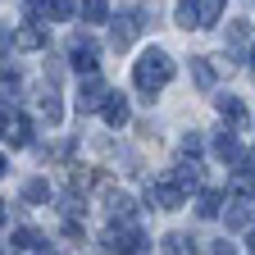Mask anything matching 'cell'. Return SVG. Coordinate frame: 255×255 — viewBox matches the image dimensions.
<instances>
[{
	"label": "cell",
	"instance_id": "7",
	"mask_svg": "<svg viewBox=\"0 0 255 255\" xmlns=\"http://www.w3.org/2000/svg\"><path fill=\"white\" fill-rule=\"evenodd\" d=\"M137 27H146V23H137V18L123 14V18L110 27V46H114V50H128V46H132V37H137Z\"/></svg>",
	"mask_w": 255,
	"mask_h": 255
},
{
	"label": "cell",
	"instance_id": "18",
	"mask_svg": "<svg viewBox=\"0 0 255 255\" xmlns=\"http://www.w3.org/2000/svg\"><path fill=\"white\" fill-rule=\"evenodd\" d=\"M214 155H219V159H237V141H233V132L214 137Z\"/></svg>",
	"mask_w": 255,
	"mask_h": 255
},
{
	"label": "cell",
	"instance_id": "20",
	"mask_svg": "<svg viewBox=\"0 0 255 255\" xmlns=\"http://www.w3.org/2000/svg\"><path fill=\"white\" fill-rule=\"evenodd\" d=\"M246 37H251V23H246V18H233V27H228V41H237V46H242Z\"/></svg>",
	"mask_w": 255,
	"mask_h": 255
},
{
	"label": "cell",
	"instance_id": "15",
	"mask_svg": "<svg viewBox=\"0 0 255 255\" xmlns=\"http://www.w3.org/2000/svg\"><path fill=\"white\" fill-rule=\"evenodd\" d=\"M191 82H196L201 91H210V87H214V69H210V59H201V55L191 59Z\"/></svg>",
	"mask_w": 255,
	"mask_h": 255
},
{
	"label": "cell",
	"instance_id": "13",
	"mask_svg": "<svg viewBox=\"0 0 255 255\" xmlns=\"http://www.w3.org/2000/svg\"><path fill=\"white\" fill-rule=\"evenodd\" d=\"M78 14L87 23H105L110 18V5H105V0H78Z\"/></svg>",
	"mask_w": 255,
	"mask_h": 255
},
{
	"label": "cell",
	"instance_id": "23",
	"mask_svg": "<svg viewBox=\"0 0 255 255\" xmlns=\"http://www.w3.org/2000/svg\"><path fill=\"white\" fill-rule=\"evenodd\" d=\"M251 251H255V233H251Z\"/></svg>",
	"mask_w": 255,
	"mask_h": 255
},
{
	"label": "cell",
	"instance_id": "17",
	"mask_svg": "<svg viewBox=\"0 0 255 255\" xmlns=\"http://www.w3.org/2000/svg\"><path fill=\"white\" fill-rule=\"evenodd\" d=\"M219 201H223L219 191H201V201H196V214H201V219H214V214H219Z\"/></svg>",
	"mask_w": 255,
	"mask_h": 255
},
{
	"label": "cell",
	"instance_id": "5",
	"mask_svg": "<svg viewBox=\"0 0 255 255\" xmlns=\"http://www.w3.org/2000/svg\"><path fill=\"white\" fill-rule=\"evenodd\" d=\"M5 141H9V146H27V141H32V123H27L23 114H9V110H5Z\"/></svg>",
	"mask_w": 255,
	"mask_h": 255
},
{
	"label": "cell",
	"instance_id": "3",
	"mask_svg": "<svg viewBox=\"0 0 255 255\" xmlns=\"http://www.w3.org/2000/svg\"><path fill=\"white\" fill-rule=\"evenodd\" d=\"M69 55H73V69L78 73H96V41L87 37V32H78V37L69 41Z\"/></svg>",
	"mask_w": 255,
	"mask_h": 255
},
{
	"label": "cell",
	"instance_id": "22",
	"mask_svg": "<svg viewBox=\"0 0 255 255\" xmlns=\"http://www.w3.org/2000/svg\"><path fill=\"white\" fill-rule=\"evenodd\" d=\"M214 255H237V251H233V242H219V246H214Z\"/></svg>",
	"mask_w": 255,
	"mask_h": 255
},
{
	"label": "cell",
	"instance_id": "14",
	"mask_svg": "<svg viewBox=\"0 0 255 255\" xmlns=\"http://www.w3.org/2000/svg\"><path fill=\"white\" fill-rule=\"evenodd\" d=\"M164 255H201V251L191 246L187 233H169V237H164Z\"/></svg>",
	"mask_w": 255,
	"mask_h": 255
},
{
	"label": "cell",
	"instance_id": "12",
	"mask_svg": "<svg viewBox=\"0 0 255 255\" xmlns=\"http://www.w3.org/2000/svg\"><path fill=\"white\" fill-rule=\"evenodd\" d=\"M37 110H41V119H46V123H59V114H64V110H59V96H55L50 87L37 96Z\"/></svg>",
	"mask_w": 255,
	"mask_h": 255
},
{
	"label": "cell",
	"instance_id": "2",
	"mask_svg": "<svg viewBox=\"0 0 255 255\" xmlns=\"http://www.w3.org/2000/svg\"><path fill=\"white\" fill-rule=\"evenodd\" d=\"M27 14H32V23H64L73 14V0H27Z\"/></svg>",
	"mask_w": 255,
	"mask_h": 255
},
{
	"label": "cell",
	"instance_id": "9",
	"mask_svg": "<svg viewBox=\"0 0 255 255\" xmlns=\"http://www.w3.org/2000/svg\"><path fill=\"white\" fill-rule=\"evenodd\" d=\"M101 114H105L110 128H123V123H128V101H123V96H110V101L101 105Z\"/></svg>",
	"mask_w": 255,
	"mask_h": 255
},
{
	"label": "cell",
	"instance_id": "10",
	"mask_svg": "<svg viewBox=\"0 0 255 255\" xmlns=\"http://www.w3.org/2000/svg\"><path fill=\"white\" fill-rule=\"evenodd\" d=\"M23 201H27V205H46V201H50L46 178H27V182H23Z\"/></svg>",
	"mask_w": 255,
	"mask_h": 255
},
{
	"label": "cell",
	"instance_id": "21",
	"mask_svg": "<svg viewBox=\"0 0 255 255\" xmlns=\"http://www.w3.org/2000/svg\"><path fill=\"white\" fill-rule=\"evenodd\" d=\"M182 155H201V132H187L182 137Z\"/></svg>",
	"mask_w": 255,
	"mask_h": 255
},
{
	"label": "cell",
	"instance_id": "8",
	"mask_svg": "<svg viewBox=\"0 0 255 255\" xmlns=\"http://www.w3.org/2000/svg\"><path fill=\"white\" fill-rule=\"evenodd\" d=\"M173 18H178V27H205V18H201V0H178V9H173Z\"/></svg>",
	"mask_w": 255,
	"mask_h": 255
},
{
	"label": "cell",
	"instance_id": "6",
	"mask_svg": "<svg viewBox=\"0 0 255 255\" xmlns=\"http://www.w3.org/2000/svg\"><path fill=\"white\" fill-rule=\"evenodd\" d=\"M14 46H18V50H41V46H46V23H23V27L14 32Z\"/></svg>",
	"mask_w": 255,
	"mask_h": 255
},
{
	"label": "cell",
	"instance_id": "1",
	"mask_svg": "<svg viewBox=\"0 0 255 255\" xmlns=\"http://www.w3.org/2000/svg\"><path fill=\"white\" fill-rule=\"evenodd\" d=\"M169 78H173V59L164 55V50H146L141 59H137V69H132V82H137V91H159V87H169ZM155 101V96H150Z\"/></svg>",
	"mask_w": 255,
	"mask_h": 255
},
{
	"label": "cell",
	"instance_id": "19",
	"mask_svg": "<svg viewBox=\"0 0 255 255\" xmlns=\"http://www.w3.org/2000/svg\"><path fill=\"white\" fill-rule=\"evenodd\" d=\"M14 246H18V251H37V246H41V237L32 233V228H18V233H14Z\"/></svg>",
	"mask_w": 255,
	"mask_h": 255
},
{
	"label": "cell",
	"instance_id": "11",
	"mask_svg": "<svg viewBox=\"0 0 255 255\" xmlns=\"http://www.w3.org/2000/svg\"><path fill=\"white\" fill-rule=\"evenodd\" d=\"M219 114H223V119H233L237 128H246V105L237 101V96H219Z\"/></svg>",
	"mask_w": 255,
	"mask_h": 255
},
{
	"label": "cell",
	"instance_id": "16",
	"mask_svg": "<svg viewBox=\"0 0 255 255\" xmlns=\"http://www.w3.org/2000/svg\"><path fill=\"white\" fill-rule=\"evenodd\" d=\"M173 182L187 191V187H196L201 182V164H196V159H191V164H187V159H182V164H178V173H173Z\"/></svg>",
	"mask_w": 255,
	"mask_h": 255
},
{
	"label": "cell",
	"instance_id": "4",
	"mask_svg": "<svg viewBox=\"0 0 255 255\" xmlns=\"http://www.w3.org/2000/svg\"><path fill=\"white\" fill-rule=\"evenodd\" d=\"M101 105H105V82L96 78V73H87V82H82V91H78V110L91 114V110H101Z\"/></svg>",
	"mask_w": 255,
	"mask_h": 255
}]
</instances>
